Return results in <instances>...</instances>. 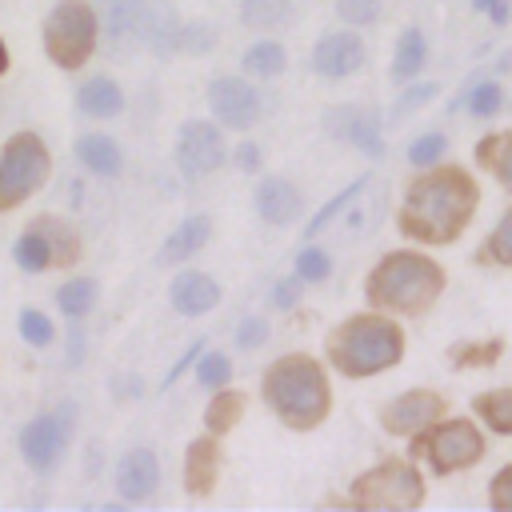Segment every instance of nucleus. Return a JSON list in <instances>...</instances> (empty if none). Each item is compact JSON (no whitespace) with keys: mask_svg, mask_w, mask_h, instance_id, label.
<instances>
[{"mask_svg":"<svg viewBox=\"0 0 512 512\" xmlns=\"http://www.w3.org/2000/svg\"><path fill=\"white\" fill-rule=\"evenodd\" d=\"M216 480H220V444L212 432H204L184 448V488L188 496H208Z\"/></svg>","mask_w":512,"mask_h":512,"instance_id":"obj_18","label":"nucleus"},{"mask_svg":"<svg viewBox=\"0 0 512 512\" xmlns=\"http://www.w3.org/2000/svg\"><path fill=\"white\" fill-rule=\"evenodd\" d=\"M100 32L116 44H144L156 56H172V40L180 28V16L168 8V0H100Z\"/></svg>","mask_w":512,"mask_h":512,"instance_id":"obj_5","label":"nucleus"},{"mask_svg":"<svg viewBox=\"0 0 512 512\" xmlns=\"http://www.w3.org/2000/svg\"><path fill=\"white\" fill-rule=\"evenodd\" d=\"M240 68H244L248 76L272 80V76H280V72L288 68V52H284V44H280V40H256V44L244 52Z\"/></svg>","mask_w":512,"mask_h":512,"instance_id":"obj_30","label":"nucleus"},{"mask_svg":"<svg viewBox=\"0 0 512 512\" xmlns=\"http://www.w3.org/2000/svg\"><path fill=\"white\" fill-rule=\"evenodd\" d=\"M440 88L432 84V80H408V88L396 96V104L388 108V120H404V116H412L416 108H424L432 96H436Z\"/></svg>","mask_w":512,"mask_h":512,"instance_id":"obj_38","label":"nucleus"},{"mask_svg":"<svg viewBox=\"0 0 512 512\" xmlns=\"http://www.w3.org/2000/svg\"><path fill=\"white\" fill-rule=\"evenodd\" d=\"M368 64V44L360 32H328L312 48V72L324 80H348Z\"/></svg>","mask_w":512,"mask_h":512,"instance_id":"obj_15","label":"nucleus"},{"mask_svg":"<svg viewBox=\"0 0 512 512\" xmlns=\"http://www.w3.org/2000/svg\"><path fill=\"white\" fill-rule=\"evenodd\" d=\"M52 176L48 144L36 132H16L0 148V212H12L16 204L32 200Z\"/></svg>","mask_w":512,"mask_h":512,"instance_id":"obj_7","label":"nucleus"},{"mask_svg":"<svg viewBox=\"0 0 512 512\" xmlns=\"http://www.w3.org/2000/svg\"><path fill=\"white\" fill-rule=\"evenodd\" d=\"M488 504L500 508V512H512V464L496 468V476L488 484Z\"/></svg>","mask_w":512,"mask_h":512,"instance_id":"obj_43","label":"nucleus"},{"mask_svg":"<svg viewBox=\"0 0 512 512\" xmlns=\"http://www.w3.org/2000/svg\"><path fill=\"white\" fill-rule=\"evenodd\" d=\"M300 208H304V196H300V188H296L292 180H284V176H264V180L256 184V216H260L264 224L288 228V224L300 216Z\"/></svg>","mask_w":512,"mask_h":512,"instance_id":"obj_17","label":"nucleus"},{"mask_svg":"<svg viewBox=\"0 0 512 512\" xmlns=\"http://www.w3.org/2000/svg\"><path fill=\"white\" fill-rule=\"evenodd\" d=\"M476 164H480L488 176H496V184H504V188L512 192V128H508V132H488V136H480V144H476Z\"/></svg>","mask_w":512,"mask_h":512,"instance_id":"obj_23","label":"nucleus"},{"mask_svg":"<svg viewBox=\"0 0 512 512\" xmlns=\"http://www.w3.org/2000/svg\"><path fill=\"white\" fill-rule=\"evenodd\" d=\"M72 152H76V160H80L88 172H96V176H120V172H124L120 144H116L112 136H104V132H84V136H76V140H72Z\"/></svg>","mask_w":512,"mask_h":512,"instance_id":"obj_22","label":"nucleus"},{"mask_svg":"<svg viewBox=\"0 0 512 512\" xmlns=\"http://www.w3.org/2000/svg\"><path fill=\"white\" fill-rule=\"evenodd\" d=\"M288 20H292V4L288 0H244L240 4V24L244 28L268 32V28H280Z\"/></svg>","mask_w":512,"mask_h":512,"instance_id":"obj_32","label":"nucleus"},{"mask_svg":"<svg viewBox=\"0 0 512 512\" xmlns=\"http://www.w3.org/2000/svg\"><path fill=\"white\" fill-rule=\"evenodd\" d=\"M224 160H228V144H224V132L212 120H184L180 124V132H176V168L188 180L212 176Z\"/></svg>","mask_w":512,"mask_h":512,"instance_id":"obj_11","label":"nucleus"},{"mask_svg":"<svg viewBox=\"0 0 512 512\" xmlns=\"http://www.w3.org/2000/svg\"><path fill=\"white\" fill-rule=\"evenodd\" d=\"M232 160H236V168H240V172H260V144L240 140V144H236V152H232Z\"/></svg>","mask_w":512,"mask_h":512,"instance_id":"obj_47","label":"nucleus"},{"mask_svg":"<svg viewBox=\"0 0 512 512\" xmlns=\"http://www.w3.org/2000/svg\"><path fill=\"white\" fill-rule=\"evenodd\" d=\"M324 356L348 380L380 376L404 360V328L376 308L356 312L324 336Z\"/></svg>","mask_w":512,"mask_h":512,"instance_id":"obj_4","label":"nucleus"},{"mask_svg":"<svg viewBox=\"0 0 512 512\" xmlns=\"http://www.w3.org/2000/svg\"><path fill=\"white\" fill-rule=\"evenodd\" d=\"M100 300V284L92 276H76L68 284L56 288V308L68 316V320H84Z\"/></svg>","mask_w":512,"mask_h":512,"instance_id":"obj_28","label":"nucleus"},{"mask_svg":"<svg viewBox=\"0 0 512 512\" xmlns=\"http://www.w3.org/2000/svg\"><path fill=\"white\" fill-rule=\"evenodd\" d=\"M472 412L496 432V436H512V388H488L472 396Z\"/></svg>","mask_w":512,"mask_h":512,"instance_id":"obj_26","label":"nucleus"},{"mask_svg":"<svg viewBox=\"0 0 512 512\" xmlns=\"http://www.w3.org/2000/svg\"><path fill=\"white\" fill-rule=\"evenodd\" d=\"M496 72H512V52H500V64H496Z\"/></svg>","mask_w":512,"mask_h":512,"instance_id":"obj_50","label":"nucleus"},{"mask_svg":"<svg viewBox=\"0 0 512 512\" xmlns=\"http://www.w3.org/2000/svg\"><path fill=\"white\" fill-rule=\"evenodd\" d=\"M348 504L356 508H420L424 504V476L408 464V460H380L368 472H360L352 480Z\"/></svg>","mask_w":512,"mask_h":512,"instance_id":"obj_9","label":"nucleus"},{"mask_svg":"<svg viewBox=\"0 0 512 512\" xmlns=\"http://www.w3.org/2000/svg\"><path fill=\"white\" fill-rule=\"evenodd\" d=\"M320 124H324V132L332 140H344V144L360 148L372 160L384 156V120H380L376 108H368V104H336V108H324Z\"/></svg>","mask_w":512,"mask_h":512,"instance_id":"obj_12","label":"nucleus"},{"mask_svg":"<svg viewBox=\"0 0 512 512\" xmlns=\"http://www.w3.org/2000/svg\"><path fill=\"white\" fill-rule=\"evenodd\" d=\"M240 416H244V392H236L228 384L224 388H212V400L204 408V428L212 436H224V432H232L240 424Z\"/></svg>","mask_w":512,"mask_h":512,"instance_id":"obj_24","label":"nucleus"},{"mask_svg":"<svg viewBox=\"0 0 512 512\" xmlns=\"http://www.w3.org/2000/svg\"><path fill=\"white\" fill-rule=\"evenodd\" d=\"M96 44H100L96 8L88 0H56L52 12L44 16V56L64 72H76L80 64L92 60Z\"/></svg>","mask_w":512,"mask_h":512,"instance_id":"obj_6","label":"nucleus"},{"mask_svg":"<svg viewBox=\"0 0 512 512\" xmlns=\"http://www.w3.org/2000/svg\"><path fill=\"white\" fill-rule=\"evenodd\" d=\"M480 264H500V268H512V208L500 216V224L488 232V240L480 244Z\"/></svg>","mask_w":512,"mask_h":512,"instance_id":"obj_35","label":"nucleus"},{"mask_svg":"<svg viewBox=\"0 0 512 512\" xmlns=\"http://www.w3.org/2000/svg\"><path fill=\"white\" fill-rule=\"evenodd\" d=\"M36 224L44 228V236H48V244H52V268L76 264V256H80V236H76V228H72L68 220H60V216H36Z\"/></svg>","mask_w":512,"mask_h":512,"instance_id":"obj_31","label":"nucleus"},{"mask_svg":"<svg viewBox=\"0 0 512 512\" xmlns=\"http://www.w3.org/2000/svg\"><path fill=\"white\" fill-rule=\"evenodd\" d=\"M16 328H20L24 344H32V348H48V344L56 340V328H52V320H48L40 308H20Z\"/></svg>","mask_w":512,"mask_h":512,"instance_id":"obj_37","label":"nucleus"},{"mask_svg":"<svg viewBox=\"0 0 512 512\" xmlns=\"http://www.w3.org/2000/svg\"><path fill=\"white\" fill-rule=\"evenodd\" d=\"M12 256H16V268H24V272H32V276L52 268V244H48V236H44V228H40L36 220L16 236Z\"/></svg>","mask_w":512,"mask_h":512,"instance_id":"obj_25","label":"nucleus"},{"mask_svg":"<svg viewBox=\"0 0 512 512\" xmlns=\"http://www.w3.org/2000/svg\"><path fill=\"white\" fill-rule=\"evenodd\" d=\"M216 48V28L204 24V20H180L176 28V40H172V52H184V56H204Z\"/></svg>","mask_w":512,"mask_h":512,"instance_id":"obj_36","label":"nucleus"},{"mask_svg":"<svg viewBox=\"0 0 512 512\" xmlns=\"http://www.w3.org/2000/svg\"><path fill=\"white\" fill-rule=\"evenodd\" d=\"M464 100V112L468 116H476V120H492L500 108H504V92H500V80H476V84H468L464 92H460Z\"/></svg>","mask_w":512,"mask_h":512,"instance_id":"obj_33","label":"nucleus"},{"mask_svg":"<svg viewBox=\"0 0 512 512\" xmlns=\"http://www.w3.org/2000/svg\"><path fill=\"white\" fill-rule=\"evenodd\" d=\"M296 276H300L304 284L328 280V276H332V256H328L324 248H316V244H304L300 256H296Z\"/></svg>","mask_w":512,"mask_h":512,"instance_id":"obj_40","label":"nucleus"},{"mask_svg":"<svg viewBox=\"0 0 512 512\" xmlns=\"http://www.w3.org/2000/svg\"><path fill=\"white\" fill-rule=\"evenodd\" d=\"M260 396L272 416L292 432H312L332 412V384L320 360L304 352H288L272 360L260 376Z\"/></svg>","mask_w":512,"mask_h":512,"instance_id":"obj_2","label":"nucleus"},{"mask_svg":"<svg viewBox=\"0 0 512 512\" xmlns=\"http://www.w3.org/2000/svg\"><path fill=\"white\" fill-rule=\"evenodd\" d=\"M336 16L348 28H364V24L380 20V0H336Z\"/></svg>","mask_w":512,"mask_h":512,"instance_id":"obj_42","label":"nucleus"},{"mask_svg":"<svg viewBox=\"0 0 512 512\" xmlns=\"http://www.w3.org/2000/svg\"><path fill=\"white\" fill-rule=\"evenodd\" d=\"M76 112L88 120H112L124 112V88L112 76H92L76 88Z\"/></svg>","mask_w":512,"mask_h":512,"instance_id":"obj_20","label":"nucleus"},{"mask_svg":"<svg viewBox=\"0 0 512 512\" xmlns=\"http://www.w3.org/2000/svg\"><path fill=\"white\" fill-rule=\"evenodd\" d=\"M444 152H448V136L444 132H424L408 144V164L412 168H432V164L444 160Z\"/></svg>","mask_w":512,"mask_h":512,"instance_id":"obj_39","label":"nucleus"},{"mask_svg":"<svg viewBox=\"0 0 512 512\" xmlns=\"http://www.w3.org/2000/svg\"><path fill=\"white\" fill-rule=\"evenodd\" d=\"M476 208H480V188L472 172H464L460 164H432L420 168V176L408 184L396 212V228L416 244L444 248L460 240Z\"/></svg>","mask_w":512,"mask_h":512,"instance_id":"obj_1","label":"nucleus"},{"mask_svg":"<svg viewBox=\"0 0 512 512\" xmlns=\"http://www.w3.org/2000/svg\"><path fill=\"white\" fill-rule=\"evenodd\" d=\"M160 488V460L152 448H128L116 464V492L128 504H144L152 500Z\"/></svg>","mask_w":512,"mask_h":512,"instance_id":"obj_16","label":"nucleus"},{"mask_svg":"<svg viewBox=\"0 0 512 512\" xmlns=\"http://www.w3.org/2000/svg\"><path fill=\"white\" fill-rule=\"evenodd\" d=\"M68 440H72V404H60L52 412H40L32 416L24 428H20V456L32 472L48 476L60 468L64 452H68Z\"/></svg>","mask_w":512,"mask_h":512,"instance_id":"obj_10","label":"nucleus"},{"mask_svg":"<svg viewBox=\"0 0 512 512\" xmlns=\"http://www.w3.org/2000/svg\"><path fill=\"white\" fill-rule=\"evenodd\" d=\"M300 292H304V280L292 272V276H284V280L272 288V296H268V300H272V308H292V304L300 300Z\"/></svg>","mask_w":512,"mask_h":512,"instance_id":"obj_45","label":"nucleus"},{"mask_svg":"<svg viewBox=\"0 0 512 512\" xmlns=\"http://www.w3.org/2000/svg\"><path fill=\"white\" fill-rule=\"evenodd\" d=\"M504 356V336H488V340H460L448 348V364L452 368H492Z\"/></svg>","mask_w":512,"mask_h":512,"instance_id":"obj_29","label":"nucleus"},{"mask_svg":"<svg viewBox=\"0 0 512 512\" xmlns=\"http://www.w3.org/2000/svg\"><path fill=\"white\" fill-rule=\"evenodd\" d=\"M8 72V48H4V40H0V76Z\"/></svg>","mask_w":512,"mask_h":512,"instance_id":"obj_51","label":"nucleus"},{"mask_svg":"<svg viewBox=\"0 0 512 512\" xmlns=\"http://www.w3.org/2000/svg\"><path fill=\"white\" fill-rule=\"evenodd\" d=\"M264 340H268V320H260V316H248V320H240V328H236V344H240L244 352L260 348Z\"/></svg>","mask_w":512,"mask_h":512,"instance_id":"obj_44","label":"nucleus"},{"mask_svg":"<svg viewBox=\"0 0 512 512\" xmlns=\"http://www.w3.org/2000/svg\"><path fill=\"white\" fill-rule=\"evenodd\" d=\"M208 236H212V220L204 216V212H192L188 220H180L172 232H168V240L160 244V264H180V260H188V256H196L204 244H208Z\"/></svg>","mask_w":512,"mask_h":512,"instance_id":"obj_21","label":"nucleus"},{"mask_svg":"<svg viewBox=\"0 0 512 512\" xmlns=\"http://www.w3.org/2000/svg\"><path fill=\"white\" fill-rule=\"evenodd\" d=\"M428 60V40L420 28H404L400 40H396V52H392V76L396 80H416L420 68Z\"/></svg>","mask_w":512,"mask_h":512,"instance_id":"obj_27","label":"nucleus"},{"mask_svg":"<svg viewBox=\"0 0 512 512\" xmlns=\"http://www.w3.org/2000/svg\"><path fill=\"white\" fill-rule=\"evenodd\" d=\"M440 416H448V400L432 388H408L400 396H392L384 408H380V428L388 436H404L412 440L416 432H424L428 424H436Z\"/></svg>","mask_w":512,"mask_h":512,"instance_id":"obj_13","label":"nucleus"},{"mask_svg":"<svg viewBox=\"0 0 512 512\" xmlns=\"http://www.w3.org/2000/svg\"><path fill=\"white\" fill-rule=\"evenodd\" d=\"M220 296H224L220 284L208 272H196V268L180 272L172 280V288H168V300H172V308L180 316H204V312H212L220 304Z\"/></svg>","mask_w":512,"mask_h":512,"instance_id":"obj_19","label":"nucleus"},{"mask_svg":"<svg viewBox=\"0 0 512 512\" xmlns=\"http://www.w3.org/2000/svg\"><path fill=\"white\" fill-rule=\"evenodd\" d=\"M496 4H500V0H472V8H476V12H484V16H488Z\"/></svg>","mask_w":512,"mask_h":512,"instance_id":"obj_49","label":"nucleus"},{"mask_svg":"<svg viewBox=\"0 0 512 512\" xmlns=\"http://www.w3.org/2000/svg\"><path fill=\"white\" fill-rule=\"evenodd\" d=\"M444 284L448 276L432 256L412 248H392L364 276V300L368 308L388 316H424L440 300Z\"/></svg>","mask_w":512,"mask_h":512,"instance_id":"obj_3","label":"nucleus"},{"mask_svg":"<svg viewBox=\"0 0 512 512\" xmlns=\"http://www.w3.org/2000/svg\"><path fill=\"white\" fill-rule=\"evenodd\" d=\"M208 108L212 116L224 124V128H252L264 112V100H260V88L244 76H216L208 80Z\"/></svg>","mask_w":512,"mask_h":512,"instance_id":"obj_14","label":"nucleus"},{"mask_svg":"<svg viewBox=\"0 0 512 512\" xmlns=\"http://www.w3.org/2000/svg\"><path fill=\"white\" fill-rule=\"evenodd\" d=\"M412 456H424L432 476H452V472H464V468L480 464L484 432L464 416H456V420L440 416L436 424H428L424 432L412 436Z\"/></svg>","mask_w":512,"mask_h":512,"instance_id":"obj_8","label":"nucleus"},{"mask_svg":"<svg viewBox=\"0 0 512 512\" xmlns=\"http://www.w3.org/2000/svg\"><path fill=\"white\" fill-rule=\"evenodd\" d=\"M196 380L204 388H224L232 384V360L224 352H200L196 356Z\"/></svg>","mask_w":512,"mask_h":512,"instance_id":"obj_41","label":"nucleus"},{"mask_svg":"<svg viewBox=\"0 0 512 512\" xmlns=\"http://www.w3.org/2000/svg\"><path fill=\"white\" fill-rule=\"evenodd\" d=\"M204 348H208V344H204V340H196V344H192V348H188V352H184V356H180V360H176V364L168 368V376H164L160 392H168V388H172V384H176V380H180V376H184V372H188V368L196 364V356H200Z\"/></svg>","mask_w":512,"mask_h":512,"instance_id":"obj_46","label":"nucleus"},{"mask_svg":"<svg viewBox=\"0 0 512 512\" xmlns=\"http://www.w3.org/2000/svg\"><path fill=\"white\" fill-rule=\"evenodd\" d=\"M84 360V332H80V320H72V332H68V356H64V364L68 368H76Z\"/></svg>","mask_w":512,"mask_h":512,"instance_id":"obj_48","label":"nucleus"},{"mask_svg":"<svg viewBox=\"0 0 512 512\" xmlns=\"http://www.w3.org/2000/svg\"><path fill=\"white\" fill-rule=\"evenodd\" d=\"M364 188H368V176H356L348 188H340V192H336V196H332V200H328V204H324V208L304 224V236H320V232H324V228H328V224H332V220H336V216H340V212H344V208H348Z\"/></svg>","mask_w":512,"mask_h":512,"instance_id":"obj_34","label":"nucleus"}]
</instances>
